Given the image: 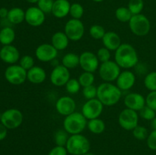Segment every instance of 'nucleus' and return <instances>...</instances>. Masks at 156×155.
I'll return each instance as SVG.
<instances>
[{"mask_svg": "<svg viewBox=\"0 0 156 155\" xmlns=\"http://www.w3.org/2000/svg\"><path fill=\"white\" fill-rule=\"evenodd\" d=\"M15 40V32L12 27H5L0 30V43L3 46L12 45Z\"/></svg>", "mask_w": 156, "mask_h": 155, "instance_id": "27", "label": "nucleus"}, {"mask_svg": "<svg viewBox=\"0 0 156 155\" xmlns=\"http://www.w3.org/2000/svg\"><path fill=\"white\" fill-rule=\"evenodd\" d=\"M146 144L150 150H156V130H152L149 132L146 138Z\"/></svg>", "mask_w": 156, "mask_h": 155, "instance_id": "43", "label": "nucleus"}, {"mask_svg": "<svg viewBox=\"0 0 156 155\" xmlns=\"http://www.w3.org/2000/svg\"><path fill=\"white\" fill-rule=\"evenodd\" d=\"M127 8L129 9L133 15L142 14V12L144 9V2L143 0H129Z\"/></svg>", "mask_w": 156, "mask_h": 155, "instance_id": "31", "label": "nucleus"}, {"mask_svg": "<svg viewBox=\"0 0 156 155\" xmlns=\"http://www.w3.org/2000/svg\"><path fill=\"white\" fill-rule=\"evenodd\" d=\"M133 135L134 138H136L138 141H144L146 140L148 135H149V131L146 129L145 126H138L132 131Z\"/></svg>", "mask_w": 156, "mask_h": 155, "instance_id": "36", "label": "nucleus"}, {"mask_svg": "<svg viewBox=\"0 0 156 155\" xmlns=\"http://www.w3.org/2000/svg\"><path fill=\"white\" fill-rule=\"evenodd\" d=\"M45 15L37 6H30L25 11V21L31 27H40L45 21Z\"/></svg>", "mask_w": 156, "mask_h": 155, "instance_id": "16", "label": "nucleus"}, {"mask_svg": "<svg viewBox=\"0 0 156 155\" xmlns=\"http://www.w3.org/2000/svg\"><path fill=\"white\" fill-rule=\"evenodd\" d=\"M58 52L51 43H42L35 50V56L40 62H51L56 59Z\"/></svg>", "mask_w": 156, "mask_h": 155, "instance_id": "14", "label": "nucleus"}, {"mask_svg": "<svg viewBox=\"0 0 156 155\" xmlns=\"http://www.w3.org/2000/svg\"><path fill=\"white\" fill-rule=\"evenodd\" d=\"M136 83V75L133 71L129 69L121 71L116 80V85L122 91H127L134 86Z\"/></svg>", "mask_w": 156, "mask_h": 155, "instance_id": "18", "label": "nucleus"}, {"mask_svg": "<svg viewBox=\"0 0 156 155\" xmlns=\"http://www.w3.org/2000/svg\"><path fill=\"white\" fill-rule=\"evenodd\" d=\"M78 80H79L82 88H85V87L90 86V85L94 84V73L88 72V71H83V72L79 75Z\"/></svg>", "mask_w": 156, "mask_h": 155, "instance_id": "32", "label": "nucleus"}, {"mask_svg": "<svg viewBox=\"0 0 156 155\" xmlns=\"http://www.w3.org/2000/svg\"><path fill=\"white\" fill-rule=\"evenodd\" d=\"M121 72V68L117 64L115 61L109 60L102 62L98 68V74L104 82L116 81L119 74Z\"/></svg>", "mask_w": 156, "mask_h": 155, "instance_id": "7", "label": "nucleus"}, {"mask_svg": "<svg viewBox=\"0 0 156 155\" xmlns=\"http://www.w3.org/2000/svg\"><path fill=\"white\" fill-rule=\"evenodd\" d=\"M25 1L28 3H30V4H36L39 0H25Z\"/></svg>", "mask_w": 156, "mask_h": 155, "instance_id": "48", "label": "nucleus"}, {"mask_svg": "<svg viewBox=\"0 0 156 155\" xmlns=\"http://www.w3.org/2000/svg\"><path fill=\"white\" fill-rule=\"evenodd\" d=\"M83 155H95V154H94V153H91V152L88 151V152H87V153H85V154H83Z\"/></svg>", "mask_w": 156, "mask_h": 155, "instance_id": "49", "label": "nucleus"}, {"mask_svg": "<svg viewBox=\"0 0 156 155\" xmlns=\"http://www.w3.org/2000/svg\"><path fill=\"white\" fill-rule=\"evenodd\" d=\"M71 4L69 0H54L52 14L56 18H64L69 15Z\"/></svg>", "mask_w": 156, "mask_h": 155, "instance_id": "22", "label": "nucleus"}, {"mask_svg": "<svg viewBox=\"0 0 156 155\" xmlns=\"http://www.w3.org/2000/svg\"><path fill=\"white\" fill-rule=\"evenodd\" d=\"M19 65L26 71H28L29 69L35 66L34 58L30 55H24L22 57L20 58Z\"/></svg>", "mask_w": 156, "mask_h": 155, "instance_id": "37", "label": "nucleus"}, {"mask_svg": "<svg viewBox=\"0 0 156 155\" xmlns=\"http://www.w3.org/2000/svg\"><path fill=\"white\" fill-rule=\"evenodd\" d=\"M132 16L133 14L127 7L122 6V7L117 8L115 11L116 18L122 23H129Z\"/></svg>", "mask_w": 156, "mask_h": 155, "instance_id": "28", "label": "nucleus"}, {"mask_svg": "<svg viewBox=\"0 0 156 155\" xmlns=\"http://www.w3.org/2000/svg\"><path fill=\"white\" fill-rule=\"evenodd\" d=\"M104 105L98 98L88 100L82 107V113L87 120L100 118L104 111Z\"/></svg>", "mask_w": 156, "mask_h": 155, "instance_id": "11", "label": "nucleus"}, {"mask_svg": "<svg viewBox=\"0 0 156 155\" xmlns=\"http://www.w3.org/2000/svg\"><path fill=\"white\" fill-rule=\"evenodd\" d=\"M5 78L12 85H21L27 80V71L19 64L10 65L5 71Z\"/></svg>", "mask_w": 156, "mask_h": 155, "instance_id": "8", "label": "nucleus"}, {"mask_svg": "<svg viewBox=\"0 0 156 155\" xmlns=\"http://www.w3.org/2000/svg\"><path fill=\"white\" fill-rule=\"evenodd\" d=\"M123 91L111 82H103L98 87L97 98L104 106H113L120 102Z\"/></svg>", "mask_w": 156, "mask_h": 155, "instance_id": "2", "label": "nucleus"}, {"mask_svg": "<svg viewBox=\"0 0 156 155\" xmlns=\"http://www.w3.org/2000/svg\"><path fill=\"white\" fill-rule=\"evenodd\" d=\"M68 153L66 147L56 145L49 151L47 155H68Z\"/></svg>", "mask_w": 156, "mask_h": 155, "instance_id": "44", "label": "nucleus"}, {"mask_svg": "<svg viewBox=\"0 0 156 155\" xmlns=\"http://www.w3.org/2000/svg\"><path fill=\"white\" fill-rule=\"evenodd\" d=\"M66 90L67 92L69 94H76L79 92L80 91L81 86L80 83H79V80L76 78H70L69 80L68 81L66 84L65 85Z\"/></svg>", "mask_w": 156, "mask_h": 155, "instance_id": "35", "label": "nucleus"}, {"mask_svg": "<svg viewBox=\"0 0 156 155\" xmlns=\"http://www.w3.org/2000/svg\"><path fill=\"white\" fill-rule=\"evenodd\" d=\"M7 20L12 24H20L25 21V11L19 7L9 9Z\"/></svg>", "mask_w": 156, "mask_h": 155, "instance_id": "24", "label": "nucleus"}, {"mask_svg": "<svg viewBox=\"0 0 156 155\" xmlns=\"http://www.w3.org/2000/svg\"><path fill=\"white\" fill-rule=\"evenodd\" d=\"M56 110L59 115L66 117L76 112V103L73 97L69 96L60 97L55 104Z\"/></svg>", "mask_w": 156, "mask_h": 155, "instance_id": "15", "label": "nucleus"}, {"mask_svg": "<svg viewBox=\"0 0 156 155\" xmlns=\"http://www.w3.org/2000/svg\"><path fill=\"white\" fill-rule=\"evenodd\" d=\"M140 115L138 112L125 108L118 115V123L120 127L126 131H133L139 125Z\"/></svg>", "mask_w": 156, "mask_h": 155, "instance_id": "9", "label": "nucleus"}, {"mask_svg": "<svg viewBox=\"0 0 156 155\" xmlns=\"http://www.w3.org/2000/svg\"><path fill=\"white\" fill-rule=\"evenodd\" d=\"M144 85L149 91H156V71L147 73L144 78Z\"/></svg>", "mask_w": 156, "mask_h": 155, "instance_id": "30", "label": "nucleus"}, {"mask_svg": "<svg viewBox=\"0 0 156 155\" xmlns=\"http://www.w3.org/2000/svg\"><path fill=\"white\" fill-rule=\"evenodd\" d=\"M146 105L156 111V91H149L146 97Z\"/></svg>", "mask_w": 156, "mask_h": 155, "instance_id": "42", "label": "nucleus"}, {"mask_svg": "<svg viewBox=\"0 0 156 155\" xmlns=\"http://www.w3.org/2000/svg\"><path fill=\"white\" fill-rule=\"evenodd\" d=\"M9 11V9H7L6 8H1V9H0V18H2V19H5V18L7 19Z\"/></svg>", "mask_w": 156, "mask_h": 155, "instance_id": "46", "label": "nucleus"}, {"mask_svg": "<svg viewBox=\"0 0 156 155\" xmlns=\"http://www.w3.org/2000/svg\"><path fill=\"white\" fill-rule=\"evenodd\" d=\"M100 62L96 53L91 51H85L79 55V66L84 71L94 73L98 70Z\"/></svg>", "mask_w": 156, "mask_h": 155, "instance_id": "12", "label": "nucleus"}, {"mask_svg": "<svg viewBox=\"0 0 156 155\" xmlns=\"http://www.w3.org/2000/svg\"><path fill=\"white\" fill-rule=\"evenodd\" d=\"M126 108L139 112L146 106V97L140 93H129L123 99Z\"/></svg>", "mask_w": 156, "mask_h": 155, "instance_id": "17", "label": "nucleus"}, {"mask_svg": "<svg viewBox=\"0 0 156 155\" xmlns=\"http://www.w3.org/2000/svg\"><path fill=\"white\" fill-rule=\"evenodd\" d=\"M66 148L71 155H83L90 151L91 142L82 134L72 135L69 138Z\"/></svg>", "mask_w": 156, "mask_h": 155, "instance_id": "4", "label": "nucleus"}, {"mask_svg": "<svg viewBox=\"0 0 156 155\" xmlns=\"http://www.w3.org/2000/svg\"><path fill=\"white\" fill-rule=\"evenodd\" d=\"M47 72L42 67L35 65L27 71V80L34 84H40L47 79Z\"/></svg>", "mask_w": 156, "mask_h": 155, "instance_id": "20", "label": "nucleus"}, {"mask_svg": "<svg viewBox=\"0 0 156 155\" xmlns=\"http://www.w3.org/2000/svg\"><path fill=\"white\" fill-rule=\"evenodd\" d=\"M104 46L111 51H116L122 44L121 38L118 33L114 31H108L101 40Z\"/></svg>", "mask_w": 156, "mask_h": 155, "instance_id": "21", "label": "nucleus"}, {"mask_svg": "<svg viewBox=\"0 0 156 155\" xmlns=\"http://www.w3.org/2000/svg\"><path fill=\"white\" fill-rule=\"evenodd\" d=\"M105 33V27L100 24H93L89 28L90 36L94 40H102Z\"/></svg>", "mask_w": 156, "mask_h": 155, "instance_id": "34", "label": "nucleus"}, {"mask_svg": "<svg viewBox=\"0 0 156 155\" xmlns=\"http://www.w3.org/2000/svg\"><path fill=\"white\" fill-rule=\"evenodd\" d=\"M97 93L98 88L94 84L82 88V95L87 100L97 98Z\"/></svg>", "mask_w": 156, "mask_h": 155, "instance_id": "38", "label": "nucleus"}, {"mask_svg": "<svg viewBox=\"0 0 156 155\" xmlns=\"http://www.w3.org/2000/svg\"><path fill=\"white\" fill-rule=\"evenodd\" d=\"M87 128L92 134L101 135L105 132V129H106V125L101 119H93L88 120Z\"/></svg>", "mask_w": 156, "mask_h": 155, "instance_id": "25", "label": "nucleus"}, {"mask_svg": "<svg viewBox=\"0 0 156 155\" xmlns=\"http://www.w3.org/2000/svg\"><path fill=\"white\" fill-rule=\"evenodd\" d=\"M54 0H39L37 3V7L42 11L44 13H52Z\"/></svg>", "mask_w": 156, "mask_h": 155, "instance_id": "40", "label": "nucleus"}, {"mask_svg": "<svg viewBox=\"0 0 156 155\" xmlns=\"http://www.w3.org/2000/svg\"><path fill=\"white\" fill-rule=\"evenodd\" d=\"M70 40L64 31H57L51 37V44L58 50L62 51L68 47Z\"/></svg>", "mask_w": 156, "mask_h": 155, "instance_id": "23", "label": "nucleus"}, {"mask_svg": "<svg viewBox=\"0 0 156 155\" xmlns=\"http://www.w3.org/2000/svg\"><path fill=\"white\" fill-rule=\"evenodd\" d=\"M19 50L13 45L3 46L0 50V59L5 63L13 65L19 62Z\"/></svg>", "mask_w": 156, "mask_h": 155, "instance_id": "19", "label": "nucleus"}, {"mask_svg": "<svg viewBox=\"0 0 156 155\" xmlns=\"http://www.w3.org/2000/svg\"><path fill=\"white\" fill-rule=\"evenodd\" d=\"M84 13H85L84 7L80 4V3L75 2L71 4L69 15L70 16L72 17V18L81 20V18L83 17Z\"/></svg>", "mask_w": 156, "mask_h": 155, "instance_id": "33", "label": "nucleus"}, {"mask_svg": "<svg viewBox=\"0 0 156 155\" xmlns=\"http://www.w3.org/2000/svg\"><path fill=\"white\" fill-rule=\"evenodd\" d=\"M61 64L68 69H73L79 66V56L75 53H68L64 55Z\"/></svg>", "mask_w": 156, "mask_h": 155, "instance_id": "26", "label": "nucleus"}, {"mask_svg": "<svg viewBox=\"0 0 156 155\" xmlns=\"http://www.w3.org/2000/svg\"><path fill=\"white\" fill-rule=\"evenodd\" d=\"M128 24L129 30L137 36H145L150 32V21L146 15L143 14L133 15Z\"/></svg>", "mask_w": 156, "mask_h": 155, "instance_id": "5", "label": "nucleus"}, {"mask_svg": "<svg viewBox=\"0 0 156 155\" xmlns=\"http://www.w3.org/2000/svg\"><path fill=\"white\" fill-rule=\"evenodd\" d=\"M88 120L80 112H74L64 118L62 126L63 129L69 134L76 135L82 134L87 128Z\"/></svg>", "mask_w": 156, "mask_h": 155, "instance_id": "3", "label": "nucleus"}, {"mask_svg": "<svg viewBox=\"0 0 156 155\" xmlns=\"http://www.w3.org/2000/svg\"><path fill=\"white\" fill-rule=\"evenodd\" d=\"M150 126L152 130H156V116L150 121Z\"/></svg>", "mask_w": 156, "mask_h": 155, "instance_id": "47", "label": "nucleus"}, {"mask_svg": "<svg viewBox=\"0 0 156 155\" xmlns=\"http://www.w3.org/2000/svg\"><path fill=\"white\" fill-rule=\"evenodd\" d=\"M1 48H2V47H1V46H0V50H1Z\"/></svg>", "mask_w": 156, "mask_h": 155, "instance_id": "51", "label": "nucleus"}, {"mask_svg": "<svg viewBox=\"0 0 156 155\" xmlns=\"http://www.w3.org/2000/svg\"><path fill=\"white\" fill-rule=\"evenodd\" d=\"M114 61L123 69H130L139 63V55L133 46L122 43L115 51Z\"/></svg>", "mask_w": 156, "mask_h": 155, "instance_id": "1", "label": "nucleus"}, {"mask_svg": "<svg viewBox=\"0 0 156 155\" xmlns=\"http://www.w3.org/2000/svg\"><path fill=\"white\" fill-rule=\"evenodd\" d=\"M24 121V115L21 110L16 108H10L1 114L0 122L8 129H15L21 126Z\"/></svg>", "mask_w": 156, "mask_h": 155, "instance_id": "6", "label": "nucleus"}, {"mask_svg": "<svg viewBox=\"0 0 156 155\" xmlns=\"http://www.w3.org/2000/svg\"><path fill=\"white\" fill-rule=\"evenodd\" d=\"M155 112L156 111L151 109L150 107H149V106L146 105L141 110L139 111V115L142 119H143L147 120V121H151L156 116Z\"/></svg>", "mask_w": 156, "mask_h": 155, "instance_id": "39", "label": "nucleus"}, {"mask_svg": "<svg viewBox=\"0 0 156 155\" xmlns=\"http://www.w3.org/2000/svg\"><path fill=\"white\" fill-rule=\"evenodd\" d=\"M70 135L64 129H58L54 134V142L56 145L66 147Z\"/></svg>", "mask_w": 156, "mask_h": 155, "instance_id": "29", "label": "nucleus"}, {"mask_svg": "<svg viewBox=\"0 0 156 155\" xmlns=\"http://www.w3.org/2000/svg\"><path fill=\"white\" fill-rule=\"evenodd\" d=\"M92 1L94 2H101L104 0H92Z\"/></svg>", "mask_w": 156, "mask_h": 155, "instance_id": "50", "label": "nucleus"}, {"mask_svg": "<svg viewBox=\"0 0 156 155\" xmlns=\"http://www.w3.org/2000/svg\"><path fill=\"white\" fill-rule=\"evenodd\" d=\"M8 135V129L2 124L0 122V141H3L5 138L7 137Z\"/></svg>", "mask_w": 156, "mask_h": 155, "instance_id": "45", "label": "nucleus"}, {"mask_svg": "<svg viewBox=\"0 0 156 155\" xmlns=\"http://www.w3.org/2000/svg\"><path fill=\"white\" fill-rule=\"evenodd\" d=\"M111 50H109L105 46L98 49L96 55H97V57L98 59L99 62L102 63V62H105L111 60Z\"/></svg>", "mask_w": 156, "mask_h": 155, "instance_id": "41", "label": "nucleus"}, {"mask_svg": "<svg viewBox=\"0 0 156 155\" xmlns=\"http://www.w3.org/2000/svg\"><path fill=\"white\" fill-rule=\"evenodd\" d=\"M64 32L71 41H79L85 35V25L81 20L71 18L66 23Z\"/></svg>", "mask_w": 156, "mask_h": 155, "instance_id": "10", "label": "nucleus"}, {"mask_svg": "<svg viewBox=\"0 0 156 155\" xmlns=\"http://www.w3.org/2000/svg\"><path fill=\"white\" fill-rule=\"evenodd\" d=\"M71 78L69 69L59 64L53 67L50 74V81L56 87L65 86L68 81Z\"/></svg>", "mask_w": 156, "mask_h": 155, "instance_id": "13", "label": "nucleus"}]
</instances>
